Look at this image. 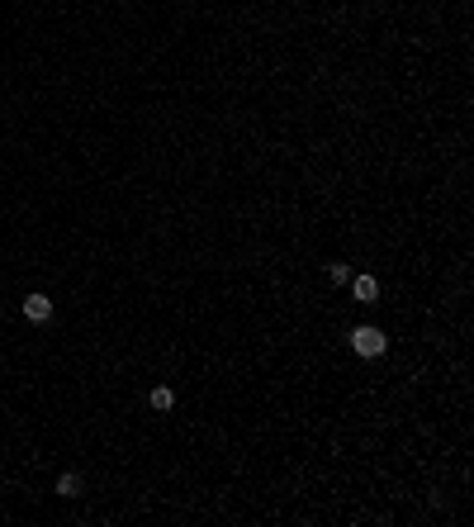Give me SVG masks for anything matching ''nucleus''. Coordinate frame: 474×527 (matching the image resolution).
Segmentation results:
<instances>
[{
	"label": "nucleus",
	"instance_id": "423d86ee",
	"mask_svg": "<svg viewBox=\"0 0 474 527\" xmlns=\"http://www.w3.org/2000/svg\"><path fill=\"white\" fill-rule=\"evenodd\" d=\"M327 281H332V285H346V281H351V266L332 262V266H327Z\"/></svg>",
	"mask_w": 474,
	"mask_h": 527
},
{
	"label": "nucleus",
	"instance_id": "f257e3e1",
	"mask_svg": "<svg viewBox=\"0 0 474 527\" xmlns=\"http://www.w3.org/2000/svg\"><path fill=\"white\" fill-rule=\"evenodd\" d=\"M384 347H389V338H384L379 328H370V323L351 328V352H356V356H384Z\"/></svg>",
	"mask_w": 474,
	"mask_h": 527
},
{
	"label": "nucleus",
	"instance_id": "39448f33",
	"mask_svg": "<svg viewBox=\"0 0 474 527\" xmlns=\"http://www.w3.org/2000/svg\"><path fill=\"white\" fill-rule=\"evenodd\" d=\"M171 404H176V390H166V385H157V390H152V409H157V414H166Z\"/></svg>",
	"mask_w": 474,
	"mask_h": 527
},
{
	"label": "nucleus",
	"instance_id": "f03ea898",
	"mask_svg": "<svg viewBox=\"0 0 474 527\" xmlns=\"http://www.w3.org/2000/svg\"><path fill=\"white\" fill-rule=\"evenodd\" d=\"M24 318L28 323H48V318H53V299L43 290H28L24 294Z\"/></svg>",
	"mask_w": 474,
	"mask_h": 527
},
{
	"label": "nucleus",
	"instance_id": "7ed1b4c3",
	"mask_svg": "<svg viewBox=\"0 0 474 527\" xmlns=\"http://www.w3.org/2000/svg\"><path fill=\"white\" fill-rule=\"evenodd\" d=\"M351 294H356L361 304H375V299H379V281H375V276H351Z\"/></svg>",
	"mask_w": 474,
	"mask_h": 527
},
{
	"label": "nucleus",
	"instance_id": "20e7f679",
	"mask_svg": "<svg viewBox=\"0 0 474 527\" xmlns=\"http://www.w3.org/2000/svg\"><path fill=\"white\" fill-rule=\"evenodd\" d=\"M81 485H85V480H81L76 471L57 475V494H62V499H81Z\"/></svg>",
	"mask_w": 474,
	"mask_h": 527
}]
</instances>
